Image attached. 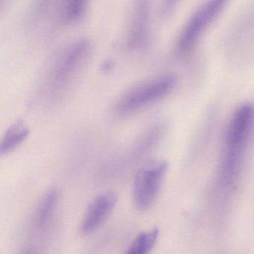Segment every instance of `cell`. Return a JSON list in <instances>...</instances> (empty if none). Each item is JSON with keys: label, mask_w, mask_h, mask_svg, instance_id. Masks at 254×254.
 <instances>
[{"label": "cell", "mask_w": 254, "mask_h": 254, "mask_svg": "<svg viewBox=\"0 0 254 254\" xmlns=\"http://www.w3.org/2000/svg\"><path fill=\"white\" fill-rule=\"evenodd\" d=\"M56 0H32L30 20L34 24L41 21L47 16L54 5Z\"/></svg>", "instance_id": "8fae6325"}, {"label": "cell", "mask_w": 254, "mask_h": 254, "mask_svg": "<svg viewBox=\"0 0 254 254\" xmlns=\"http://www.w3.org/2000/svg\"><path fill=\"white\" fill-rule=\"evenodd\" d=\"M90 39L78 38L66 44L55 56L45 78L46 91L51 97L69 90L84 71L93 54Z\"/></svg>", "instance_id": "6da1fadb"}, {"label": "cell", "mask_w": 254, "mask_h": 254, "mask_svg": "<svg viewBox=\"0 0 254 254\" xmlns=\"http://www.w3.org/2000/svg\"><path fill=\"white\" fill-rule=\"evenodd\" d=\"M151 0H132L125 44L128 51L139 53L151 42Z\"/></svg>", "instance_id": "8992f818"}, {"label": "cell", "mask_w": 254, "mask_h": 254, "mask_svg": "<svg viewBox=\"0 0 254 254\" xmlns=\"http://www.w3.org/2000/svg\"><path fill=\"white\" fill-rule=\"evenodd\" d=\"M159 236V230L156 227L139 233L126 251L128 254H146L155 246Z\"/></svg>", "instance_id": "9c48e42d"}, {"label": "cell", "mask_w": 254, "mask_h": 254, "mask_svg": "<svg viewBox=\"0 0 254 254\" xmlns=\"http://www.w3.org/2000/svg\"><path fill=\"white\" fill-rule=\"evenodd\" d=\"M118 197L112 191L102 193L96 196L87 206L81 221V233L90 234L97 230L112 213Z\"/></svg>", "instance_id": "52a82bcc"}, {"label": "cell", "mask_w": 254, "mask_h": 254, "mask_svg": "<svg viewBox=\"0 0 254 254\" xmlns=\"http://www.w3.org/2000/svg\"><path fill=\"white\" fill-rule=\"evenodd\" d=\"M11 0H0V8H1V11L3 12L5 8H7L8 4H9Z\"/></svg>", "instance_id": "4fadbf2b"}, {"label": "cell", "mask_w": 254, "mask_h": 254, "mask_svg": "<svg viewBox=\"0 0 254 254\" xmlns=\"http://www.w3.org/2000/svg\"><path fill=\"white\" fill-rule=\"evenodd\" d=\"M179 1L180 0H163V3H162L163 12L165 14L172 12V10L175 8Z\"/></svg>", "instance_id": "7c38bea8"}, {"label": "cell", "mask_w": 254, "mask_h": 254, "mask_svg": "<svg viewBox=\"0 0 254 254\" xmlns=\"http://www.w3.org/2000/svg\"><path fill=\"white\" fill-rule=\"evenodd\" d=\"M230 0H205L194 11L181 30L175 53L184 57L191 53L200 38L221 15Z\"/></svg>", "instance_id": "3957f363"}, {"label": "cell", "mask_w": 254, "mask_h": 254, "mask_svg": "<svg viewBox=\"0 0 254 254\" xmlns=\"http://www.w3.org/2000/svg\"><path fill=\"white\" fill-rule=\"evenodd\" d=\"M168 169L164 160L150 162L144 165L135 175L133 200L139 211L149 209L155 203Z\"/></svg>", "instance_id": "5b68a950"}, {"label": "cell", "mask_w": 254, "mask_h": 254, "mask_svg": "<svg viewBox=\"0 0 254 254\" xmlns=\"http://www.w3.org/2000/svg\"><path fill=\"white\" fill-rule=\"evenodd\" d=\"M29 127L24 122L17 120L5 131L0 145L1 156L7 155L25 142L29 135Z\"/></svg>", "instance_id": "ba28073f"}, {"label": "cell", "mask_w": 254, "mask_h": 254, "mask_svg": "<svg viewBox=\"0 0 254 254\" xmlns=\"http://www.w3.org/2000/svg\"><path fill=\"white\" fill-rule=\"evenodd\" d=\"M60 198L59 190L50 189L34 208L26 229L27 248L38 249L48 240L56 222Z\"/></svg>", "instance_id": "277c9868"}, {"label": "cell", "mask_w": 254, "mask_h": 254, "mask_svg": "<svg viewBox=\"0 0 254 254\" xmlns=\"http://www.w3.org/2000/svg\"><path fill=\"white\" fill-rule=\"evenodd\" d=\"M177 84L178 78L172 74H163L137 83L119 98L114 113L124 117L141 111L169 96Z\"/></svg>", "instance_id": "7a4b0ae2"}, {"label": "cell", "mask_w": 254, "mask_h": 254, "mask_svg": "<svg viewBox=\"0 0 254 254\" xmlns=\"http://www.w3.org/2000/svg\"><path fill=\"white\" fill-rule=\"evenodd\" d=\"M90 0H64L62 20L66 24H74L87 12Z\"/></svg>", "instance_id": "30bf717a"}]
</instances>
